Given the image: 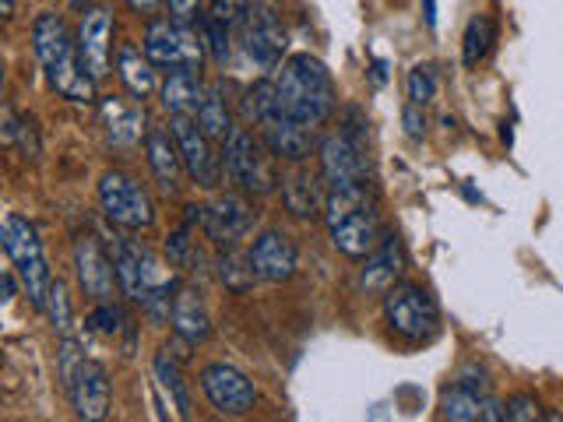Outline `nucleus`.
Masks as SVG:
<instances>
[{"mask_svg": "<svg viewBox=\"0 0 563 422\" xmlns=\"http://www.w3.org/2000/svg\"><path fill=\"white\" fill-rule=\"evenodd\" d=\"M32 49L40 60L46 85L67 102H92L96 99V78L88 75L78 53V40L70 35L64 14L43 11L32 22Z\"/></svg>", "mask_w": 563, "mask_h": 422, "instance_id": "1", "label": "nucleus"}, {"mask_svg": "<svg viewBox=\"0 0 563 422\" xmlns=\"http://www.w3.org/2000/svg\"><path fill=\"white\" fill-rule=\"evenodd\" d=\"M275 88H278L282 113L307 123V127L328 123L334 106H339L331 70L317 57H310V53H292V57H286V64L278 67Z\"/></svg>", "mask_w": 563, "mask_h": 422, "instance_id": "2", "label": "nucleus"}, {"mask_svg": "<svg viewBox=\"0 0 563 422\" xmlns=\"http://www.w3.org/2000/svg\"><path fill=\"white\" fill-rule=\"evenodd\" d=\"M328 236L339 254L363 260L374 246L380 243V208H377V190L369 187H349V190H331L328 187V208H324Z\"/></svg>", "mask_w": 563, "mask_h": 422, "instance_id": "3", "label": "nucleus"}, {"mask_svg": "<svg viewBox=\"0 0 563 422\" xmlns=\"http://www.w3.org/2000/svg\"><path fill=\"white\" fill-rule=\"evenodd\" d=\"M0 240H4V254L11 257V268L18 271L25 286V296L35 310H46V299H49V286H53V271L46 264V254H43V240L35 233V225L11 211L0 225Z\"/></svg>", "mask_w": 563, "mask_h": 422, "instance_id": "4", "label": "nucleus"}, {"mask_svg": "<svg viewBox=\"0 0 563 422\" xmlns=\"http://www.w3.org/2000/svg\"><path fill=\"white\" fill-rule=\"evenodd\" d=\"M272 158L275 155L268 152V145L257 141L246 127H233V134L222 141V169L251 198H268L282 184Z\"/></svg>", "mask_w": 563, "mask_h": 422, "instance_id": "5", "label": "nucleus"}, {"mask_svg": "<svg viewBox=\"0 0 563 422\" xmlns=\"http://www.w3.org/2000/svg\"><path fill=\"white\" fill-rule=\"evenodd\" d=\"M384 321L405 342H430L440 331V310L422 286L398 281L384 292Z\"/></svg>", "mask_w": 563, "mask_h": 422, "instance_id": "6", "label": "nucleus"}, {"mask_svg": "<svg viewBox=\"0 0 563 422\" xmlns=\"http://www.w3.org/2000/svg\"><path fill=\"white\" fill-rule=\"evenodd\" d=\"M99 204L102 215L120 229H131V233H145L155 225V201L152 193L141 187L134 176L110 169L99 176Z\"/></svg>", "mask_w": 563, "mask_h": 422, "instance_id": "7", "label": "nucleus"}, {"mask_svg": "<svg viewBox=\"0 0 563 422\" xmlns=\"http://www.w3.org/2000/svg\"><path fill=\"white\" fill-rule=\"evenodd\" d=\"M145 53L155 67L163 70H201L205 64V35L198 40V29L176 25L173 18H152L145 29Z\"/></svg>", "mask_w": 563, "mask_h": 422, "instance_id": "8", "label": "nucleus"}, {"mask_svg": "<svg viewBox=\"0 0 563 422\" xmlns=\"http://www.w3.org/2000/svg\"><path fill=\"white\" fill-rule=\"evenodd\" d=\"M240 40L246 57H251L257 67L275 70L282 67V57H286V25L278 22L275 4H251V11L243 14L240 22Z\"/></svg>", "mask_w": 563, "mask_h": 422, "instance_id": "9", "label": "nucleus"}, {"mask_svg": "<svg viewBox=\"0 0 563 422\" xmlns=\"http://www.w3.org/2000/svg\"><path fill=\"white\" fill-rule=\"evenodd\" d=\"M198 380H201V391H205L208 404L219 415H246V412H254L257 387L233 363H208L201 369Z\"/></svg>", "mask_w": 563, "mask_h": 422, "instance_id": "10", "label": "nucleus"}, {"mask_svg": "<svg viewBox=\"0 0 563 422\" xmlns=\"http://www.w3.org/2000/svg\"><path fill=\"white\" fill-rule=\"evenodd\" d=\"M321 176L331 190H349V187H369V163H366V145H356L352 137L328 134L321 141Z\"/></svg>", "mask_w": 563, "mask_h": 422, "instance_id": "11", "label": "nucleus"}, {"mask_svg": "<svg viewBox=\"0 0 563 422\" xmlns=\"http://www.w3.org/2000/svg\"><path fill=\"white\" fill-rule=\"evenodd\" d=\"M173 137L176 145H180V155H184V169L187 176L198 187L205 190H216L222 184V158L211 152V137L201 131V123L194 116H173Z\"/></svg>", "mask_w": 563, "mask_h": 422, "instance_id": "12", "label": "nucleus"}, {"mask_svg": "<svg viewBox=\"0 0 563 422\" xmlns=\"http://www.w3.org/2000/svg\"><path fill=\"white\" fill-rule=\"evenodd\" d=\"M70 260H75V275H78V286L85 296H92L96 303L113 299V289H120L117 260L106 254V246L92 233H81L75 240V246H70Z\"/></svg>", "mask_w": 563, "mask_h": 422, "instance_id": "13", "label": "nucleus"}, {"mask_svg": "<svg viewBox=\"0 0 563 422\" xmlns=\"http://www.w3.org/2000/svg\"><path fill=\"white\" fill-rule=\"evenodd\" d=\"M257 225V211L254 204L243 198V193H219L216 201L205 204V236L219 246H236L246 240Z\"/></svg>", "mask_w": 563, "mask_h": 422, "instance_id": "14", "label": "nucleus"}, {"mask_svg": "<svg viewBox=\"0 0 563 422\" xmlns=\"http://www.w3.org/2000/svg\"><path fill=\"white\" fill-rule=\"evenodd\" d=\"M67 398H70V409H75L78 419L85 422H99L110 415V401H113V380H110V369H106L99 359H85L81 369L75 374L67 387Z\"/></svg>", "mask_w": 563, "mask_h": 422, "instance_id": "15", "label": "nucleus"}, {"mask_svg": "<svg viewBox=\"0 0 563 422\" xmlns=\"http://www.w3.org/2000/svg\"><path fill=\"white\" fill-rule=\"evenodd\" d=\"M78 53L85 70L102 81L113 70V14L106 8H88L78 25Z\"/></svg>", "mask_w": 563, "mask_h": 422, "instance_id": "16", "label": "nucleus"}, {"mask_svg": "<svg viewBox=\"0 0 563 422\" xmlns=\"http://www.w3.org/2000/svg\"><path fill=\"white\" fill-rule=\"evenodd\" d=\"M246 260H251V268L257 275V281H289L296 275V243L282 233V229H264L261 236H254L251 251H246Z\"/></svg>", "mask_w": 563, "mask_h": 422, "instance_id": "17", "label": "nucleus"}, {"mask_svg": "<svg viewBox=\"0 0 563 422\" xmlns=\"http://www.w3.org/2000/svg\"><path fill=\"white\" fill-rule=\"evenodd\" d=\"M324 176H317L310 169H303L299 163L292 173L282 176V204L292 219L299 222H313V219H324V208H328V190H324Z\"/></svg>", "mask_w": 563, "mask_h": 422, "instance_id": "18", "label": "nucleus"}, {"mask_svg": "<svg viewBox=\"0 0 563 422\" xmlns=\"http://www.w3.org/2000/svg\"><path fill=\"white\" fill-rule=\"evenodd\" d=\"M405 271V246L395 233H384L380 243L363 257V271H360V289L369 296H384L391 286H398V278Z\"/></svg>", "mask_w": 563, "mask_h": 422, "instance_id": "19", "label": "nucleus"}, {"mask_svg": "<svg viewBox=\"0 0 563 422\" xmlns=\"http://www.w3.org/2000/svg\"><path fill=\"white\" fill-rule=\"evenodd\" d=\"M261 141L268 145V152L278 158V163H307L310 152H313V127L299 123L292 116H275L268 123H261Z\"/></svg>", "mask_w": 563, "mask_h": 422, "instance_id": "20", "label": "nucleus"}, {"mask_svg": "<svg viewBox=\"0 0 563 422\" xmlns=\"http://www.w3.org/2000/svg\"><path fill=\"white\" fill-rule=\"evenodd\" d=\"M145 155H148V169L158 180L166 193H176L180 190V173H184V155H180V145H176L173 131H163V127H148L145 131Z\"/></svg>", "mask_w": 563, "mask_h": 422, "instance_id": "21", "label": "nucleus"}, {"mask_svg": "<svg viewBox=\"0 0 563 422\" xmlns=\"http://www.w3.org/2000/svg\"><path fill=\"white\" fill-rule=\"evenodd\" d=\"M190 342H173V345H163L155 352V363H152V374H155V384L163 387V391L169 395V401L176 404V412H180V419L190 415V395H187V384H184V374L180 366L187 359V348Z\"/></svg>", "mask_w": 563, "mask_h": 422, "instance_id": "22", "label": "nucleus"}, {"mask_svg": "<svg viewBox=\"0 0 563 422\" xmlns=\"http://www.w3.org/2000/svg\"><path fill=\"white\" fill-rule=\"evenodd\" d=\"M173 331H176V338H184L190 345H198L205 342L208 334H211V316L205 310V299L201 292H194L190 286H180L176 289V299H173Z\"/></svg>", "mask_w": 563, "mask_h": 422, "instance_id": "23", "label": "nucleus"}, {"mask_svg": "<svg viewBox=\"0 0 563 422\" xmlns=\"http://www.w3.org/2000/svg\"><path fill=\"white\" fill-rule=\"evenodd\" d=\"M99 116H102V131L110 145H134V141H141V134H145V127H141L145 116H141V110L128 99H117V96L102 99Z\"/></svg>", "mask_w": 563, "mask_h": 422, "instance_id": "24", "label": "nucleus"}, {"mask_svg": "<svg viewBox=\"0 0 563 422\" xmlns=\"http://www.w3.org/2000/svg\"><path fill=\"white\" fill-rule=\"evenodd\" d=\"M205 99V85L198 70H169L163 81V106L169 116H198V106Z\"/></svg>", "mask_w": 563, "mask_h": 422, "instance_id": "25", "label": "nucleus"}, {"mask_svg": "<svg viewBox=\"0 0 563 422\" xmlns=\"http://www.w3.org/2000/svg\"><path fill=\"white\" fill-rule=\"evenodd\" d=\"M117 75H120L123 88L141 102L155 92V64L148 60V53H141L134 43H123L117 49Z\"/></svg>", "mask_w": 563, "mask_h": 422, "instance_id": "26", "label": "nucleus"}, {"mask_svg": "<svg viewBox=\"0 0 563 422\" xmlns=\"http://www.w3.org/2000/svg\"><path fill=\"white\" fill-rule=\"evenodd\" d=\"M493 43H497V18H493V14L468 18L465 35H462V60H465V67H479L489 57Z\"/></svg>", "mask_w": 563, "mask_h": 422, "instance_id": "27", "label": "nucleus"}, {"mask_svg": "<svg viewBox=\"0 0 563 422\" xmlns=\"http://www.w3.org/2000/svg\"><path fill=\"white\" fill-rule=\"evenodd\" d=\"M201 123V131L211 137V141H225L229 134H233V116H229V106L222 99V92L216 85L205 88V99L198 106V116H194Z\"/></svg>", "mask_w": 563, "mask_h": 422, "instance_id": "28", "label": "nucleus"}, {"mask_svg": "<svg viewBox=\"0 0 563 422\" xmlns=\"http://www.w3.org/2000/svg\"><path fill=\"white\" fill-rule=\"evenodd\" d=\"M479 409H483V398L468 391L462 384H451L444 387V395H440V415L451 419V422H475L479 419Z\"/></svg>", "mask_w": 563, "mask_h": 422, "instance_id": "29", "label": "nucleus"}, {"mask_svg": "<svg viewBox=\"0 0 563 422\" xmlns=\"http://www.w3.org/2000/svg\"><path fill=\"white\" fill-rule=\"evenodd\" d=\"M4 141H8V145H18V152H22L25 163H35V158H40V152H43V145H40V127H35V120L32 116H18L14 120L11 110L4 116Z\"/></svg>", "mask_w": 563, "mask_h": 422, "instance_id": "30", "label": "nucleus"}, {"mask_svg": "<svg viewBox=\"0 0 563 422\" xmlns=\"http://www.w3.org/2000/svg\"><path fill=\"white\" fill-rule=\"evenodd\" d=\"M216 268H219V278H222V286L225 289H233V292H246L257 281L254 268H251V260L240 257L233 246H225V254H219L216 260Z\"/></svg>", "mask_w": 563, "mask_h": 422, "instance_id": "31", "label": "nucleus"}, {"mask_svg": "<svg viewBox=\"0 0 563 422\" xmlns=\"http://www.w3.org/2000/svg\"><path fill=\"white\" fill-rule=\"evenodd\" d=\"M46 313H49L53 331H57L60 338H67V334H75V310H70V296H67V286H64L60 278H53V286H49Z\"/></svg>", "mask_w": 563, "mask_h": 422, "instance_id": "32", "label": "nucleus"}, {"mask_svg": "<svg viewBox=\"0 0 563 422\" xmlns=\"http://www.w3.org/2000/svg\"><path fill=\"white\" fill-rule=\"evenodd\" d=\"M405 92H409V102L416 106H430L437 99V70L433 64H416L405 78Z\"/></svg>", "mask_w": 563, "mask_h": 422, "instance_id": "33", "label": "nucleus"}, {"mask_svg": "<svg viewBox=\"0 0 563 422\" xmlns=\"http://www.w3.org/2000/svg\"><path fill=\"white\" fill-rule=\"evenodd\" d=\"M88 327H92L96 334H106V338H113V334L123 331V324H128V316H123V310L113 303V299H102V303H96V310L88 313Z\"/></svg>", "mask_w": 563, "mask_h": 422, "instance_id": "34", "label": "nucleus"}, {"mask_svg": "<svg viewBox=\"0 0 563 422\" xmlns=\"http://www.w3.org/2000/svg\"><path fill=\"white\" fill-rule=\"evenodd\" d=\"M229 22L216 14H205V25H201V35H205V46L211 49V60L216 64H225L229 60Z\"/></svg>", "mask_w": 563, "mask_h": 422, "instance_id": "35", "label": "nucleus"}, {"mask_svg": "<svg viewBox=\"0 0 563 422\" xmlns=\"http://www.w3.org/2000/svg\"><path fill=\"white\" fill-rule=\"evenodd\" d=\"M57 359H60V384L67 387L70 380H75L78 369H81V363H85L81 342L75 338V334H67V338H60V352H57Z\"/></svg>", "mask_w": 563, "mask_h": 422, "instance_id": "36", "label": "nucleus"}, {"mask_svg": "<svg viewBox=\"0 0 563 422\" xmlns=\"http://www.w3.org/2000/svg\"><path fill=\"white\" fill-rule=\"evenodd\" d=\"M169 18L176 25H187V29H201L205 25V4L201 0H163Z\"/></svg>", "mask_w": 563, "mask_h": 422, "instance_id": "37", "label": "nucleus"}, {"mask_svg": "<svg viewBox=\"0 0 563 422\" xmlns=\"http://www.w3.org/2000/svg\"><path fill=\"white\" fill-rule=\"evenodd\" d=\"M504 404H507V422H536V419H545L539 398L525 395V391L521 395H510Z\"/></svg>", "mask_w": 563, "mask_h": 422, "instance_id": "38", "label": "nucleus"}, {"mask_svg": "<svg viewBox=\"0 0 563 422\" xmlns=\"http://www.w3.org/2000/svg\"><path fill=\"white\" fill-rule=\"evenodd\" d=\"M166 257L173 260V264H184L194 257V240H190V225H184V229H176V233L166 240Z\"/></svg>", "mask_w": 563, "mask_h": 422, "instance_id": "39", "label": "nucleus"}, {"mask_svg": "<svg viewBox=\"0 0 563 422\" xmlns=\"http://www.w3.org/2000/svg\"><path fill=\"white\" fill-rule=\"evenodd\" d=\"M251 4H254V0H211L208 14H216V18H222V22H229V25H236V29H240L243 14L251 11Z\"/></svg>", "mask_w": 563, "mask_h": 422, "instance_id": "40", "label": "nucleus"}, {"mask_svg": "<svg viewBox=\"0 0 563 422\" xmlns=\"http://www.w3.org/2000/svg\"><path fill=\"white\" fill-rule=\"evenodd\" d=\"M401 127H405V134H409V141H422V137H427V113H422V106L405 102Z\"/></svg>", "mask_w": 563, "mask_h": 422, "instance_id": "41", "label": "nucleus"}, {"mask_svg": "<svg viewBox=\"0 0 563 422\" xmlns=\"http://www.w3.org/2000/svg\"><path fill=\"white\" fill-rule=\"evenodd\" d=\"M339 131L356 141V145H366V116L356 110V106H345V110H342V127Z\"/></svg>", "mask_w": 563, "mask_h": 422, "instance_id": "42", "label": "nucleus"}, {"mask_svg": "<svg viewBox=\"0 0 563 422\" xmlns=\"http://www.w3.org/2000/svg\"><path fill=\"white\" fill-rule=\"evenodd\" d=\"M457 384L468 387V391H475L479 398H486V395H489V374H486V369L475 366V363L462 366V374H457Z\"/></svg>", "mask_w": 563, "mask_h": 422, "instance_id": "43", "label": "nucleus"}, {"mask_svg": "<svg viewBox=\"0 0 563 422\" xmlns=\"http://www.w3.org/2000/svg\"><path fill=\"white\" fill-rule=\"evenodd\" d=\"M479 422H507V404L500 398L486 395L483 398V409H479Z\"/></svg>", "mask_w": 563, "mask_h": 422, "instance_id": "44", "label": "nucleus"}, {"mask_svg": "<svg viewBox=\"0 0 563 422\" xmlns=\"http://www.w3.org/2000/svg\"><path fill=\"white\" fill-rule=\"evenodd\" d=\"M369 78H374V85H384L387 81V64L380 57L369 60Z\"/></svg>", "mask_w": 563, "mask_h": 422, "instance_id": "45", "label": "nucleus"}, {"mask_svg": "<svg viewBox=\"0 0 563 422\" xmlns=\"http://www.w3.org/2000/svg\"><path fill=\"white\" fill-rule=\"evenodd\" d=\"M422 22L427 29H437V0H422Z\"/></svg>", "mask_w": 563, "mask_h": 422, "instance_id": "46", "label": "nucleus"}, {"mask_svg": "<svg viewBox=\"0 0 563 422\" xmlns=\"http://www.w3.org/2000/svg\"><path fill=\"white\" fill-rule=\"evenodd\" d=\"M128 8L141 11V14H152L158 8V0H128Z\"/></svg>", "mask_w": 563, "mask_h": 422, "instance_id": "47", "label": "nucleus"}, {"mask_svg": "<svg viewBox=\"0 0 563 422\" xmlns=\"http://www.w3.org/2000/svg\"><path fill=\"white\" fill-rule=\"evenodd\" d=\"M257 4H275V0H257Z\"/></svg>", "mask_w": 563, "mask_h": 422, "instance_id": "48", "label": "nucleus"}]
</instances>
